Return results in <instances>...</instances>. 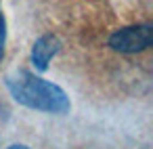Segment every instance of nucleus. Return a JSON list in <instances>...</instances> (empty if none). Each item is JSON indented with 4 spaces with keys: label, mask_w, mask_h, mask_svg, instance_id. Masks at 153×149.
I'll return each instance as SVG.
<instances>
[{
    "label": "nucleus",
    "mask_w": 153,
    "mask_h": 149,
    "mask_svg": "<svg viewBox=\"0 0 153 149\" xmlns=\"http://www.w3.org/2000/svg\"><path fill=\"white\" fill-rule=\"evenodd\" d=\"M9 149H30V147H25V145H13V147H9Z\"/></svg>",
    "instance_id": "5"
},
{
    "label": "nucleus",
    "mask_w": 153,
    "mask_h": 149,
    "mask_svg": "<svg viewBox=\"0 0 153 149\" xmlns=\"http://www.w3.org/2000/svg\"><path fill=\"white\" fill-rule=\"evenodd\" d=\"M151 42H153L151 23H140V25L117 30L109 38V46L113 51H120V53H140V51L149 48Z\"/></svg>",
    "instance_id": "2"
},
{
    "label": "nucleus",
    "mask_w": 153,
    "mask_h": 149,
    "mask_svg": "<svg viewBox=\"0 0 153 149\" xmlns=\"http://www.w3.org/2000/svg\"><path fill=\"white\" fill-rule=\"evenodd\" d=\"M7 86H9L11 95L15 97V101L27 105L32 109L51 111V113H65L69 109L67 95L59 86L36 78L34 74L19 72L17 76H9Z\"/></svg>",
    "instance_id": "1"
},
{
    "label": "nucleus",
    "mask_w": 153,
    "mask_h": 149,
    "mask_svg": "<svg viewBox=\"0 0 153 149\" xmlns=\"http://www.w3.org/2000/svg\"><path fill=\"white\" fill-rule=\"evenodd\" d=\"M59 48V40L55 36H42L36 44H34V51H32V61L38 69H46L48 65V59L57 53Z\"/></svg>",
    "instance_id": "3"
},
{
    "label": "nucleus",
    "mask_w": 153,
    "mask_h": 149,
    "mask_svg": "<svg viewBox=\"0 0 153 149\" xmlns=\"http://www.w3.org/2000/svg\"><path fill=\"white\" fill-rule=\"evenodd\" d=\"M2 51H4V17L0 13V57H2Z\"/></svg>",
    "instance_id": "4"
}]
</instances>
